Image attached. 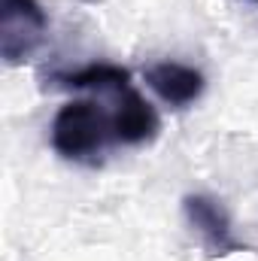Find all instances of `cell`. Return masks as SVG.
Wrapping results in <instances>:
<instances>
[{
  "label": "cell",
  "instance_id": "52a82bcc",
  "mask_svg": "<svg viewBox=\"0 0 258 261\" xmlns=\"http://www.w3.org/2000/svg\"><path fill=\"white\" fill-rule=\"evenodd\" d=\"M255 3H258V0H255Z\"/></svg>",
  "mask_w": 258,
  "mask_h": 261
},
{
  "label": "cell",
  "instance_id": "8992f818",
  "mask_svg": "<svg viewBox=\"0 0 258 261\" xmlns=\"http://www.w3.org/2000/svg\"><path fill=\"white\" fill-rule=\"evenodd\" d=\"M61 88H97V91H107V88H125L131 85V70L119 64H88L82 70H70V73H55L52 76Z\"/></svg>",
  "mask_w": 258,
  "mask_h": 261
},
{
  "label": "cell",
  "instance_id": "3957f363",
  "mask_svg": "<svg viewBox=\"0 0 258 261\" xmlns=\"http://www.w3.org/2000/svg\"><path fill=\"white\" fill-rule=\"evenodd\" d=\"M183 213H186V222L197 234L200 246L207 249V255H234V252H243L246 246L234 237V225H231V216L228 210L216 200V197L207 195H186L183 197Z\"/></svg>",
  "mask_w": 258,
  "mask_h": 261
},
{
  "label": "cell",
  "instance_id": "5b68a950",
  "mask_svg": "<svg viewBox=\"0 0 258 261\" xmlns=\"http://www.w3.org/2000/svg\"><path fill=\"white\" fill-rule=\"evenodd\" d=\"M143 79L146 85L173 110H186L192 107L194 100L203 94L207 88V79L200 70H194L189 64H179V61H158V64H149L143 70Z\"/></svg>",
  "mask_w": 258,
  "mask_h": 261
},
{
  "label": "cell",
  "instance_id": "7a4b0ae2",
  "mask_svg": "<svg viewBox=\"0 0 258 261\" xmlns=\"http://www.w3.org/2000/svg\"><path fill=\"white\" fill-rule=\"evenodd\" d=\"M49 15L40 0H0V58L3 64H24L46 40Z\"/></svg>",
  "mask_w": 258,
  "mask_h": 261
},
{
  "label": "cell",
  "instance_id": "6da1fadb",
  "mask_svg": "<svg viewBox=\"0 0 258 261\" xmlns=\"http://www.w3.org/2000/svg\"><path fill=\"white\" fill-rule=\"evenodd\" d=\"M49 140H52V149L64 161L97 164L107 146L116 143L113 116L104 107H97L94 100H70L55 113Z\"/></svg>",
  "mask_w": 258,
  "mask_h": 261
},
{
  "label": "cell",
  "instance_id": "277c9868",
  "mask_svg": "<svg viewBox=\"0 0 258 261\" xmlns=\"http://www.w3.org/2000/svg\"><path fill=\"white\" fill-rule=\"evenodd\" d=\"M161 130V119L155 107L134 91L131 85L116 91V113H113V137L122 146H143L152 143Z\"/></svg>",
  "mask_w": 258,
  "mask_h": 261
}]
</instances>
